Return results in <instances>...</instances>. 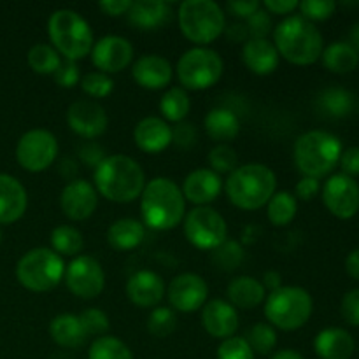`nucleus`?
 <instances>
[{
	"label": "nucleus",
	"mask_w": 359,
	"mask_h": 359,
	"mask_svg": "<svg viewBox=\"0 0 359 359\" xmlns=\"http://www.w3.org/2000/svg\"><path fill=\"white\" fill-rule=\"evenodd\" d=\"M95 189L98 195L116 203H130L139 198L146 186L142 167L133 158L112 154L95 168Z\"/></svg>",
	"instance_id": "f257e3e1"
},
{
	"label": "nucleus",
	"mask_w": 359,
	"mask_h": 359,
	"mask_svg": "<svg viewBox=\"0 0 359 359\" xmlns=\"http://www.w3.org/2000/svg\"><path fill=\"white\" fill-rule=\"evenodd\" d=\"M184 195L172 179L154 177L146 182L140 195V214L151 230H174L184 219Z\"/></svg>",
	"instance_id": "f03ea898"
},
{
	"label": "nucleus",
	"mask_w": 359,
	"mask_h": 359,
	"mask_svg": "<svg viewBox=\"0 0 359 359\" xmlns=\"http://www.w3.org/2000/svg\"><path fill=\"white\" fill-rule=\"evenodd\" d=\"M273 46L279 56L294 65H312L321 58L325 49L319 28L300 14H291L277 25Z\"/></svg>",
	"instance_id": "7ed1b4c3"
},
{
	"label": "nucleus",
	"mask_w": 359,
	"mask_h": 359,
	"mask_svg": "<svg viewBox=\"0 0 359 359\" xmlns=\"http://www.w3.org/2000/svg\"><path fill=\"white\" fill-rule=\"evenodd\" d=\"M276 189V174L263 163L241 165L224 182L228 200L241 210L262 209L269 203Z\"/></svg>",
	"instance_id": "20e7f679"
},
{
	"label": "nucleus",
	"mask_w": 359,
	"mask_h": 359,
	"mask_svg": "<svg viewBox=\"0 0 359 359\" xmlns=\"http://www.w3.org/2000/svg\"><path fill=\"white\" fill-rule=\"evenodd\" d=\"M342 142L325 130H311L302 133L294 142V165L304 177H326L339 165L342 156Z\"/></svg>",
	"instance_id": "39448f33"
},
{
	"label": "nucleus",
	"mask_w": 359,
	"mask_h": 359,
	"mask_svg": "<svg viewBox=\"0 0 359 359\" xmlns=\"http://www.w3.org/2000/svg\"><path fill=\"white\" fill-rule=\"evenodd\" d=\"M48 35L58 55L70 62L86 58L95 44L88 21L72 9H58L49 16Z\"/></svg>",
	"instance_id": "423d86ee"
},
{
	"label": "nucleus",
	"mask_w": 359,
	"mask_h": 359,
	"mask_svg": "<svg viewBox=\"0 0 359 359\" xmlns=\"http://www.w3.org/2000/svg\"><path fill=\"white\" fill-rule=\"evenodd\" d=\"M314 311L311 293L300 286H280L265 300V318L269 325L283 332H294L307 325Z\"/></svg>",
	"instance_id": "0eeeda50"
},
{
	"label": "nucleus",
	"mask_w": 359,
	"mask_h": 359,
	"mask_svg": "<svg viewBox=\"0 0 359 359\" xmlns=\"http://www.w3.org/2000/svg\"><path fill=\"white\" fill-rule=\"evenodd\" d=\"M179 28L188 41L205 48L226 28L224 13L212 0H186L179 6Z\"/></svg>",
	"instance_id": "6e6552de"
},
{
	"label": "nucleus",
	"mask_w": 359,
	"mask_h": 359,
	"mask_svg": "<svg viewBox=\"0 0 359 359\" xmlns=\"http://www.w3.org/2000/svg\"><path fill=\"white\" fill-rule=\"evenodd\" d=\"M65 276V262L53 249L35 248L25 252L16 265V277L23 287L46 293L58 286Z\"/></svg>",
	"instance_id": "1a4fd4ad"
},
{
	"label": "nucleus",
	"mask_w": 359,
	"mask_h": 359,
	"mask_svg": "<svg viewBox=\"0 0 359 359\" xmlns=\"http://www.w3.org/2000/svg\"><path fill=\"white\" fill-rule=\"evenodd\" d=\"M175 70H177L179 83L182 84L181 88L202 91L217 84V81L223 76L224 63L217 51L196 46V48L188 49L179 58Z\"/></svg>",
	"instance_id": "9d476101"
},
{
	"label": "nucleus",
	"mask_w": 359,
	"mask_h": 359,
	"mask_svg": "<svg viewBox=\"0 0 359 359\" xmlns=\"http://www.w3.org/2000/svg\"><path fill=\"white\" fill-rule=\"evenodd\" d=\"M184 237L202 251H214L228 238L224 217L212 207H195L184 214Z\"/></svg>",
	"instance_id": "9b49d317"
},
{
	"label": "nucleus",
	"mask_w": 359,
	"mask_h": 359,
	"mask_svg": "<svg viewBox=\"0 0 359 359\" xmlns=\"http://www.w3.org/2000/svg\"><path fill=\"white\" fill-rule=\"evenodd\" d=\"M58 156V140L51 132L42 128L28 130L16 146V160L25 170L44 172Z\"/></svg>",
	"instance_id": "f8f14e48"
},
{
	"label": "nucleus",
	"mask_w": 359,
	"mask_h": 359,
	"mask_svg": "<svg viewBox=\"0 0 359 359\" xmlns=\"http://www.w3.org/2000/svg\"><path fill=\"white\" fill-rule=\"evenodd\" d=\"M67 290L81 300H93L104 291L105 272L91 256H77L65 266Z\"/></svg>",
	"instance_id": "ddd939ff"
},
{
	"label": "nucleus",
	"mask_w": 359,
	"mask_h": 359,
	"mask_svg": "<svg viewBox=\"0 0 359 359\" xmlns=\"http://www.w3.org/2000/svg\"><path fill=\"white\" fill-rule=\"evenodd\" d=\"M323 202L339 219H351L359 210V184L346 174H335L323 186Z\"/></svg>",
	"instance_id": "4468645a"
},
{
	"label": "nucleus",
	"mask_w": 359,
	"mask_h": 359,
	"mask_svg": "<svg viewBox=\"0 0 359 359\" xmlns=\"http://www.w3.org/2000/svg\"><path fill=\"white\" fill-rule=\"evenodd\" d=\"M167 297L174 311L189 314V312L198 311L207 304L209 286L198 273H179L168 284Z\"/></svg>",
	"instance_id": "2eb2a0df"
},
{
	"label": "nucleus",
	"mask_w": 359,
	"mask_h": 359,
	"mask_svg": "<svg viewBox=\"0 0 359 359\" xmlns=\"http://www.w3.org/2000/svg\"><path fill=\"white\" fill-rule=\"evenodd\" d=\"M91 63L102 74H118L125 70L133 60V46L128 39L119 35H105L98 39L90 53Z\"/></svg>",
	"instance_id": "dca6fc26"
},
{
	"label": "nucleus",
	"mask_w": 359,
	"mask_h": 359,
	"mask_svg": "<svg viewBox=\"0 0 359 359\" xmlns=\"http://www.w3.org/2000/svg\"><path fill=\"white\" fill-rule=\"evenodd\" d=\"M67 123L74 133L91 140L105 133L109 118L105 109L98 102L83 98L70 104V107L67 109Z\"/></svg>",
	"instance_id": "f3484780"
},
{
	"label": "nucleus",
	"mask_w": 359,
	"mask_h": 359,
	"mask_svg": "<svg viewBox=\"0 0 359 359\" xmlns=\"http://www.w3.org/2000/svg\"><path fill=\"white\" fill-rule=\"evenodd\" d=\"M98 205V193L91 182L84 179H74L67 182L60 195L62 212L70 221H84L95 212Z\"/></svg>",
	"instance_id": "a211bd4d"
},
{
	"label": "nucleus",
	"mask_w": 359,
	"mask_h": 359,
	"mask_svg": "<svg viewBox=\"0 0 359 359\" xmlns=\"http://www.w3.org/2000/svg\"><path fill=\"white\" fill-rule=\"evenodd\" d=\"M202 326L214 339H230L238 328L237 309L230 302L219 298L207 302L202 307Z\"/></svg>",
	"instance_id": "6ab92c4d"
},
{
	"label": "nucleus",
	"mask_w": 359,
	"mask_h": 359,
	"mask_svg": "<svg viewBox=\"0 0 359 359\" xmlns=\"http://www.w3.org/2000/svg\"><path fill=\"white\" fill-rule=\"evenodd\" d=\"M126 297L140 309L158 307L165 297V283L153 270H139L126 283Z\"/></svg>",
	"instance_id": "aec40b11"
},
{
	"label": "nucleus",
	"mask_w": 359,
	"mask_h": 359,
	"mask_svg": "<svg viewBox=\"0 0 359 359\" xmlns=\"http://www.w3.org/2000/svg\"><path fill=\"white\" fill-rule=\"evenodd\" d=\"M223 189L221 175L210 168H196L186 175L182 182V195L184 200L195 203L196 207H207V203L214 202Z\"/></svg>",
	"instance_id": "412c9836"
},
{
	"label": "nucleus",
	"mask_w": 359,
	"mask_h": 359,
	"mask_svg": "<svg viewBox=\"0 0 359 359\" xmlns=\"http://www.w3.org/2000/svg\"><path fill=\"white\" fill-rule=\"evenodd\" d=\"M133 142L144 153H161L172 144L170 125L156 116H147L137 123L135 130H133Z\"/></svg>",
	"instance_id": "4be33fe9"
},
{
	"label": "nucleus",
	"mask_w": 359,
	"mask_h": 359,
	"mask_svg": "<svg viewBox=\"0 0 359 359\" xmlns=\"http://www.w3.org/2000/svg\"><path fill=\"white\" fill-rule=\"evenodd\" d=\"M132 77L146 90H163L172 81V65L160 55H144L132 65Z\"/></svg>",
	"instance_id": "5701e85b"
},
{
	"label": "nucleus",
	"mask_w": 359,
	"mask_h": 359,
	"mask_svg": "<svg viewBox=\"0 0 359 359\" xmlns=\"http://www.w3.org/2000/svg\"><path fill=\"white\" fill-rule=\"evenodd\" d=\"M28 205L27 189L13 175L0 174V224L20 219Z\"/></svg>",
	"instance_id": "b1692460"
},
{
	"label": "nucleus",
	"mask_w": 359,
	"mask_h": 359,
	"mask_svg": "<svg viewBox=\"0 0 359 359\" xmlns=\"http://www.w3.org/2000/svg\"><path fill=\"white\" fill-rule=\"evenodd\" d=\"M242 60L256 76H269L279 67V53L269 39H249L244 42Z\"/></svg>",
	"instance_id": "393cba45"
},
{
	"label": "nucleus",
	"mask_w": 359,
	"mask_h": 359,
	"mask_svg": "<svg viewBox=\"0 0 359 359\" xmlns=\"http://www.w3.org/2000/svg\"><path fill=\"white\" fill-rule=\"evenodd\" d=\"M354 349L353 335L342 328H326L314 339V351L321 359H351Z\"/></svg>",
	"instance_id": "a878e982"
},
{
	"label": "nucleus",
	"mask_w": 359,
	"mask_h": 359,
	"mask_svg": "<svg viewBox=\"0 0 359 359\" xmlns=\"http://www.w3.org/2000/svg\"><path fill=\"white\" fill-rule=\"evenodd\" d=\"M228 302L233 305L235 309H242V311H251L262 305L266 300V290L258 279L249 276L235 277L230 284H228Z\"/></svg>",
	"instance_id": "bb28decb"
},
{
	"label": "nucleus",
	"mask_w": 359,
	"mask_h": 359,
	"mask_svg": "<svg viewBox=\"0 0 359 359\" xmlns=\"http://www.w3.org/2000/svg\"><path fill=\"white\" fill-rule=\"evenodd\" d=\"M49 335L53 342L58 344L63 349H77L84 346L88 340V333L81 323L79 316L60 314L49 325Z\"/></svg>",
	"instance_id": "cd10ccee"
},
{
	"label": "nucleus",
	"mask_w": 359,
	"mask_h": 359,
	"mask_svg": "<svg viewBox=\"0 0 359 359\" xmlns=\"http://www.w3.org/2000/svg\"><path fill=\"white\" fill-rule=\"evenodd\" d=\"M126 16L130 23L139 30H156L168 20L170 7L168 4L156 2V0H139L132 2Z\"/></svg>",
	"instance_id": "c85d7f7f"
},
{
	"label": "nucleus",
	"mask_w": 359,
	"mask_h": 359,
	"mask_svg": "<svg viewBox=\"0 0 359 359\" xmlns=\"http://www.w3.org/2000/svg\"><path fill=\"white\" fill-rule=\"evenodd\" d=\"M146 237V230L140 221L132 219V217H123V219L114 221L107 230V242L116 251H130L137 245L142 244Z\"/></svg>",
	"instance_id": "c756f323"
},
{
	"label": "nucleus",
	"mask_w": 359,
	"mask_h": 359,
	"mask_svg": "<svg viewBox=\"0 0 359 359\" xmlns=\"http://www.w3.org/2000/svg\"><path fill=\"white\" fill-rule=\"evenodd\" d=\"M203 126H205L207 135L219 144L233 140L241 132V121H238L237 114L224 107H216L207 112Z\"/></svg>",
	"instance_id": "7c9ffc66"
},
{
	"label": "nucleus",
	"mask_w": 359,
	"mask_h": 359,
	"mask_svg": "<svg viewBox=\"0 0 359 359\" xmlns=\"http://www.w3.org/2000/svg\"><path fill=\"white\" fill-rule=\"evenodd\" d=\"M323 65L333 74L353 72L359 63V53L347 42H333L323 49Z\"/></svg>",
	"instance_id": "2f4dec72"
},
{
	"label": "nucleus",
	"mask_w": 359,
	"mask_h": 359,
	"mask_svg": "<svg viewBox=\"0 0 359 359\" xmlns=\"http://www.w3.org/2000/svg\"><path fill=\"white\" fill-rule=\"evenodd\" d=\"M318 107L330 118H347L354 109V95L346 88H326L318 95Z\"/></svg>",
	"instance_id": "473e14b6"
},
{
	"label": "nucleus",
	"mask_w": 359,
	"mask_h": 359,
	"mask_svg": "<svg viewBox=\"0 0 359 359\" xmlns=\"http://www.w3.org/2000/svg\"><path fill=\"white\" fill-rule=\"evenodd\" d=\"M189 109H191V100L184 88L181 86L168 88L160 98V112L165 121H172L175 125L184 121L186 116L189 114Z\"/></svg>",
	"instance_id": "72a5a7b5"
},
{
	"label": "nucleus",
	"mask_w": 359,
	"mask_h": 359,
	"mask_svg": "<svg viewBox=\"0 0 359 359\" xmlns=\"http://www.w3.org/2000/svg\"><path fill=\"white\" fill-rule=\"evenodd\" d=\"M298 212L297 196L287 191H276L266 203V216L273 226H286Z\"/></svg>",
	"instance_id": "f704fd0d"
},
{
	"label": "nucleus",
	"mask_w": 359,
	"mask_h": 359,
	"mask_svg": "<svg viewBox=\"0 0 359 359\" xmlns=\"http://www.w3.org/2000/svg\"><path fill=\"white\" fill-rule=\"evenodd\" d=\"M51 248L60 256H77L84 248V238L77 228L62 224L51 231Z\"/></svg>",
	"instance_id": "c9c22d12"
},
{
	"label": "nucleus",
	"mask_w": 359,
	"mask_h": 359,
	"mask_svg": "<svg viewBox=\"0 0 359 359\" xmlns=\"http://www.w3.org/2000/svg\"><path fill=\"white\" fill-rule=\"evenodd\" d=\"M60 63H62V56L49 44L39 42V44L32 46L28 51V65L41 76H53L58 70Z\"/></svg>",
	"instance_id": "e433bc0d"
},
{
	"label": "nucleus",
	"mask_w": 359,
	"mask_h": 359,
	"mask_svg": "<svg viewBox=\"0 0 359 359\" xmlns=\"http://www.w3.org/2000/svg\"><path fill=\"white\" fill-rule=\"evenodd\" d=\"M88 359H133V354L123 340L104 335L95 339V342L91 344Z\"/></svg>",
	"instance_id": "4c0bfd02"
},
{
	"label": "nucleus",
	"mask_w": 359,
	"mask_h": 359,
	"mask_svg": "<svg viewBox=\"0 0 359 359\" xmlns=\"http://www.w3.org/2000/svg\"><path fill=\"white\" fill-rule=\"evenodd\" d=\"M244 339L252 349V353L262 354V356L272 354V351L277 346V332L269 323H256L255 326L248 330Z\"/></svg>",
	"instance_id": "58836bf2"
},
{
	"label": "nucleus",
	"mask_w": 359,
	"mask_h": 359,
	"mask_svg": "<svg viewBox=\"0 0 359 359\" xmlns=\"http://www.w3.org/2000/svg\"><path fill=\"white\" fill-rule=\"evenodd\" d=\"M177 328V316L172 307H154L147 318V332L156 339L170 337Z\"/></svg>",
	"instance_id": "ea45409f"
},
{
	"label": "nucleus",
	"mask_w": 359,
	"mask_h": 359,
	"mask_svg": "<svg viewBox=\"0 0 359 359\" xmlns=\"http://www.w3.org/2000/svg\"><path fill=\"white\" fill-rule=\"evenodd\" d=\"M210 170L219 174H231L238 167L237 151L228 144H217L209 153Z\"/></svg>",
	"instance_id": "a19ab883"
},
{
	"label": "nucleus",
	"mask_w": 359,
	"mask_h": 359,
	"mask_svg": "<svg viewBox=\"0 0 359 359\" xmlns=\"http://www.w3.org/2000/svg\"><path fill=\"white\" fill-rule=\"evenodd\" d=\"M81 88H83V91L88 97L105 98L112 93V90H114V81H112L107 74L93 70V72H88L81 77Z\"/></svg>",
	"instance_id": "79ce46f5"
},
{
	"label": "nucleus",
	"mask_w": 359,
	"mask_h": 359,
	"mask_svg": "<svg viewBox=\"0 0 359 359\" xmlns=\"http://www.w3.org/2000/svg\"><path fill=\"white\" fill-rule=\"evenodd\" d=\"M212 259L219 269L233 270L237 269V266L242 263V259H244V249L241 248L238 242L228 241L226 238L219 248L214 249Z\"/></svg>",
	"instance_id": "37998d69"
},
{
	"label": "nucleus",
	"mask_w": 359,
	"mask_h": 359,
	"mask_svg": "<svg viewBox=\"0 0 359 359\" xmlns=\"http://www.w3.org/2000/svg\"><path fill=\"white\" fill-rule=\"evenodd\" d=\"M298 9H300L302 18L314 23V21H325L332 18L337 9V4L333 0H305V2L298 4Z\"/></svg>",
	"instance_id": "c03bdc74"
},
{
	"label": "nucleus",
	"mask_w": 359,
	"mask_h": 359,
	"mask_svg": "<svg viewBox=\"0 0 359 359\" xmlns=\"http://www.w3.org/2000/svg\"><path fill=\"white\" fill-rule=\"evenodd\" d=\"M216 359H255V353L244 337H230L219 344Z\"/></svg>",
	"instance_id": "a18cd8bd"
},
{
	"label": "nucleus",
	"mask_w": 359,
	"mask_h": 359,
	"mask_svg": "<svg viewBox=\"0 0 359 359\" xmlns=\"http://www.w3.org/2000/svg\"><path fill=\"white\" fill-rule=\"evenodd\" d=\"M79 319L83 323L84 330H86L88 337L97 335V339L104 337L109 332V326H111L107 314L100 309H86L84 312H81Z\"/></svg>",
	"instance_id": "49530a36"
},
{
	"label": "nucleus",
	"mask_w": 359,
	"mask_h": 359,
	"mask_svg": "<svg viewBox=\"0 0 359 359\" xmlns=\"http://www.w3.org/2000/svg\"><path fill=\"white\" fill-rule=\"evenodd\" d=\"M244 23L248 27L249 39H266V35L272 32V16L263 7H259Z\"/></svg>",
	"instance_id": "de8ad7c7"
},
{
	"label": "nucleus",
	"mask_w": 359,
	"mask_h": 359,
	"mask_svg": "<svg viewBox=\"0 0 359 359\" xmlns=\"http://www.w3.org/2000/svg\"><path fill=\"white\" fill-rule=\"evenodd\" d=\"M198 142V130L193 123L181 121L172 128V144L181 149H191Z\"/></svg>",
	"instance_id": "09e8293b"
},
{
	"label": "nucleus",
	"mask_w": 359,
	"mask_h": 359,
	"mask_svg": "<svg viewBox=\"0 0 359 359\" xmlns=\"http://www.w3.org/2000/svg\"><path fill=\"white\" fill-rule=\"evenodd\" d=\"M56 84H60L62 88H74L79 83V67L76 62H70V60H62L58 70L53 74Z\"/></svg>",
	"instance_id": "8fccbe9b"
},
{
	"label": "nucleus",
	"mask_w": 359,
	"mask_h": 359,
	"mask_svg": "<svg viewBox=\"0 0 359 359\" xmlns=\"http://www.w3.org/2000/svg\"><path fill=\"white\" fill-rule=\"evenodd\" d=\"M340 312L346 323L351 326H359V290H351L344 294Z\"/></svg>",
	"instance_id": "3c124183"
},
{
	"label": "nucleus",
	"mask_w": 359,
	"mask_h": 359,
	"mask_svg": "<svg viewBox=\"0 0 359 359\" xmlns=\"http://www.w3.org/2000/svg\"><path fill=\"white\" fill-rule=\"evenodd\" d=\"M79 158L84 165H88L91 168H97L105 160V153L100 147V144L90 140V142L83 144L79 147Z\"/></svg>",
	"instance_id": "603ef678"
},
{
	"label": "nucleus",
	"mask_w": 359,
	"mask_h": 359,
	"mask_svg": "<svg viewBox=\"0 0 359 359\" xmlns=\"http://www.w3.org/2000/svg\"><path fill=\"white\" fill-rule=\"evenodd\" d=\"M339 163L342 167V174L353 179L359 175V147H349V149L342 151Z\"/></svg>",
	"instance_id": "864d4df0"
},
{
	"label": "nucleus",
	"mask_w": 359,
	"mask_h": 359,
	"mask_svg": "<svg viewBox=\"0 0 359 359\" xmlns=\"http://www.w3.org/2000/svg\"><path fill=\"white\" fill-rule=\"evenodd\" d=\"M259 7H262V4L256 2V0H230V2H228V11H230L233 16L242 18V20L251 18Z\"/></svg>",
	"instance_id": "5fc2aeb1"
},
{
	"label": "nucleus",
	"mask_w": 359,
	"mask_h": 359,
	"mask_svg": "<svg viewBox=\"0 0 359 359\" xmlns=\"http://www.w3.org/2000/svg\"><path fill=\"white\" fill-rule=\"evenodd\" d=\"M319 189H321V186H319L318 179L302 177L300 181H298L297 188H294V193H297V196L300 200L309 202V200H312L314 196H318Z\"/></svg>",
	"instance_id": "6e6d98bb"
},
{
	"label": "nucleus",
	"mask_w": 359,
	"mask_h": 359,
	"mask_svg": "<svg viewBox=\"0 0 359 359\" xmlns=\"http://www.w3.org/2000/svg\"><path fill=\"white\" fill-rule=\"evenodd\" d=\"M297 0H265L263 2V9L270 14H280V16H287L298 9Z\"/></svg>",
	"instance_id": "4d7b16f0"
},
{
	"label": "nucleus",
	"mask_w": 359,
	"mask_h": 359,
	"mask_svg": "<svg viewBox=\"0 0 359 359\" xmlns=\"http://www.w3.org/2000/svg\"><path fill=\"white\" fill-rule=\"evenodd\" d=\"M130 6H132L130 0H102L98 4V7L107 16H121V14H126L130 11Z\"/></svg>",
	"instance_id": "13d9d810"
},
{
	"label": "nucleus",
	"mask_w": 359,
	"mask_h": 359,
	"mask_svg": "<svg viewBox=\"0 0 359 359\" xmlns=\"http://www.w3.org/2000/svg\"><path fill=\"white\" fill-rule=\"evenodd\" d=\"M228 41L230 42H248L249 41V32L245 23H233L228 28H224Z\"/></svg>",
	"instance_id": "bf43d9fd"
},
{
	"label": "nucleus",
	"mask_w": 359,
	"mask_h": 359,
	"mask_svg": "<svg viewBox=\"0 0 359 359\" xmlns=\"http://www.w3.org/2000/svg\"><path fill=\"white\" fill-rule=\"evenodd\" d=\"M346 270L349 277H353L354 280H359V249H354L346 258Z\"/></svg>",
	"instance_id": "052dcab7"
},
{
	"label": "nucleus",
	"mask_w": 359,
	"mask_h": 359,
	"mask_svg": "<svg viewBox=\"0 0 359 359\" xmlns=\"http://www.w3.org/2000/svg\"><path fill=\"white\" fill-rule=\"evenodd\" d=\"M262 284L265 290H270V293L279 290L280 284H283V280H280V273L276 272V270H269V272H265V276H263Z\"/></svg>",
	"instance_id": "680f3d73"
},
{
	"label": "nucleus",
	"mask_w": 359,
	"mask_h": 359,
	"mask_svg": "<svg viewBox=\"0 0 359 359\" xmlns=\"http://www.w3.org/2000/svg\"><path fill=\"white\" fill-rule=\"evenodd\" d=\"M60 172H62L63 177L69 179V182H70V181H74V175L77 174V165L74 163L72 160H69V158H67V160H63L62 165H60Z\"/></svg>",
	"instance_id": "e2e57ef3"
},
{
	"label": "nucleus",
	"mask_w": 359,
	"mask_h": 359,
	"mask_svg": "<svg viewBox=\"0 0 359 359\" xmlns=\"http://www.w3.org/2000/svg\"><path fill=\"white\" fill-rule=\"evenodd\" d=\"M270 359H305V358L293 349H283V351H277L276 354H272V358Z\"/></svg>",
	"instance_id": "0e129e2a"
},
{
	"label": "nucleus",
	"mask_w": 359,
	"mask_h": 359,
	"mask_svg": "<svg viewBox=\"0 0 359 359\" xmlns=\"http://www.w3.org/2000/svg\"><path fill=\"white\" fill-rule=\"evenodd\" d=\"M347 44H349L351 48L356 49V51L359 53V21H358V23H354L353 27H351L349 41H347Z\"/></svg>",
	"instance_id": "69168bd1"
},
{
	"label": "nucleus",
	"mask_w": 359,
	"mask_h": 359,
	"mask_svg": "<svg viewBox=\"0 0 359 359\" xmlns=\"http://www.w3.org/2000/svg\"><path fill=\"white\" fill-rule=\"evenodd\" d=\"M2 238H4V233H2V228H0V244H2Z\"/></svg>",
	"instance_id": "338daca9"
}]
</instances>
